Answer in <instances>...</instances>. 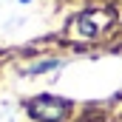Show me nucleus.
Here are the masks:
<instances>
[{
	"label": "nucleus",
	"instance_id": "1",
	"mask_svg": "<svg viewBox=\"0 0 122 122\" xmlns=\"http://www.w3.org/2000/svg\"><path fill=\"white\" fill-rule=\"evenodd\" d=\"M26 111L34 122H65L68 111H71V102L62 99V97H54V94H40V97L29 99Z\"/></svg>",
	"mask_w": 122,
	"mask_h": 122
},
{
	"label": "nucleus",
	"instance_id": "2",
	"mask_svg": "<svg viewBox=\"0 0 122 122\" xmlns=\"http://www.w3.org/2000/svg\"><path fill=\"white\" fill-rule=\"evenodd\" d=\"M111 26H114V11H108V9H88V11H82L74 20V34L82 37V40H97Z\"/></svg>",
	"mask_w": 122,
	"mask_h": 122
},
{
	"label": "nucleus",
	"instance_id": "3",
	"mask_svg": "<svg viewBox=\"0 0 122 122\" xmlns=\"http://www.w3.org/2000/svg\"><path fill=\"white\" fill-rule=\"evenodd\" d=\"M20 3H31V0H20Z\"/></svg>",
	"mask_w": 122,
	"mask_h": 122
}]
</instances>
